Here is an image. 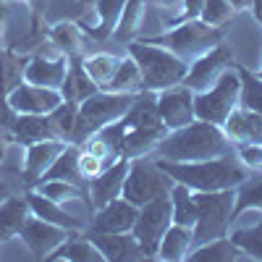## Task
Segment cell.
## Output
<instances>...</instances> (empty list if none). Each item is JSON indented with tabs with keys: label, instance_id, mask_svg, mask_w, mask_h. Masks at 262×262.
Segmentation results:
<instances>
[{
	"label": "cell",
	"instance_id": "obj_27",
	"mask_svg": "<svg viewBox=\"0 0 262 262\" xmlns=\"http://www.w3.org/2000/svg\"><path fill=\"white\" fill-rule=\"evenodd\" d=\"M247 254L238 249L228 236L221 238H212L207 244H200L189 252V262H236V259H244Z\"/></svg>",
	"mask_w": 262,
	"mask_h": 262
},
{
	"label": "cell",
	"instance_id": "obj_10",
	"mask_svg": "<svg viewBox=\"0 0 262 262\" xmlns=\"http://www.w3.org/2000/svg\"><path fill=\"white\" fill-rule=\"evenodd\" d=\"M66 71H69V55H63L53 42H48V48H39L32 58H27L24 81L60 92V84L66 79Z\"/></svg>",
	"mask_w": 262,
	"mask_h": 262
},
{
	"label": "cell",
	"instance_id": "obj_14",
	"mask_svg": "<svg viewBox=\"0 0 262 262\" xmlns=\"http://www.w3.org/2000/svg\"><path fill=\"white\" fill-rule=\"evenodd\" d=\"M8 102L16 111V116H21V113L48 116V113H53L55 107L63 102V95L58 90H48V86H39V84L21 81L16 90L8 95Z\"/></svg>",
	"mask_w": 262,
	"mask_h": 262
},
{
	"label": "cell",
	"instance_id": "obj_48",
	"mask_svg": "<svg viewBox=\"0 0 262 262\" xmlns=\"http://www.w3.org/2000/svg\"><path fill=\"white\" fill-rule=\"evenodd\" d=\"M8 196H11V186H8L3 179H0V202H3V200H8Z\"/></svg>",
	"mask_w": 262,
	"mask_h": 262
},
{
	"label": "cell",
	"instance_id": "obj_34",
	"mask_svg": "<svg viewBox=\"0 0 262 262\" xmlns=\"http://www.w3.org/2000/svg\"><path fill=\"white\" fill-rule=\"evenodd\" d=\"M144 13V0H126V6L121 11V18H118V24H116V32H113V39L118 42H128L134 39L137 29L142 27V16Z\"/></svg>",
	"mask_w": 262,
	"mask_h": 262
},
{
	"label": "cell",
	"instance_id": "obj_15",
	"mask_svg": "<svg viewBox=\"0 0 262 262\" xmlns=\"http://www.w3.org/2000/svg\"><path fill=\"white\" fill-rule=\"evenodd\" d=\"M139 207L131 205L123 196H116L113 202H107L105 207L95 210L90 221V233H123L134 228Z\"/></svg>",
	"mask_w": 262,
	"mask_h": 262
},
{
	"label": "cell",
	"instance_id": "obj_18",
	"mask_svg": "<svg viewBox=\"0 0 262 262\" xmlns=\"http://www.w3.org/2000/svg\"><path fill=\"white\" fill-rule=\"evenodd\" d=\"M63 139H42V142H34L27 147V158H24V168H21V179L27 184H37L42 176H45V170L55 163V158L66 149Z\"/></svg>",
	"mask_w": 262,
	"mask_h": 262
},
{
	"label": "cell",
	"instance_id": "obj_38",
	"mask_svg": "<svg viewBox=\"0 0 262 262\" xmlns=\"http://www.w3.org/2000/svg\"><path fill=\"white\" fill-rule=\"evenodd\" d=\"M231 242L252 259H262V223L252 228H231Z\"/></svg>",
	"mask_w": 262,
	"mask_h": 262
},
{
	"label": "cell",
	"instance_id": "obj_12",
	"mask_svg": "<svg viewBox=\"0 0 262 262\" xmlns=\"http://www.w3.org/2000/svg\"><path fill=\"white\" fill-rule=\"evenodd\" d=\"M69 233L71 231H66L55 223H48L37 215H29L24 228L18 233V238L24 242V247L29 249V254L34 259H50V254L69 238Z\"/></svg>",
	"mask_w": 262,
	"mask_h": 262
},
{
	"label": "cell",
	"instance_id": "obj_47",
	"mask_svg": "<svg viewBox=\"0 0 262 262\" xmlns=\"http://www.w3.org/2000/svg\"><path fill=\"white\" fill-rule=\"evenodd\" d=\"M6 158H8V139L0 137V165L6 163Z\"/></svg>",
	"mask_w": 262,
	"mask_h": 262
},
{
	"label": "cell",
	"instance_id": "obj_35",
	"mask_svg": "<svg viewBox=\"0 0 262 262\" xmlns=\"http://www.w3.org/2000/svg\"><path fill=\"white\" fill-rule=\"evenodd\" d=\"M236 71H238V81H242L238 105H244V107L262 116V79L254 71H249L247 66H236Z\"/></svg>",
	"mask_w": 262,
	"mask_h": 262
},
{
	"label": "cell",
	"instance_id": "obj_36",
	"mask_svg": "<svg viewBox=\"0 0 262 262\" xmlns=\"http://www.w3.org/2000/svg\"><path fill=\"white\" fill-rule=\"evenodd\" d=\"M34 189H37L42 196H48V200L58 202V205H69V202H79V200H84L81 186L69 184V181H58V179H50V181H37V184H34Z\"/></svg>",
	"mask_w": 262,
	"mask_h": 262
},
{
	"label": "cell",
	"instance_id": "obj_41",
	"mask_svg": "<svg viewBox=\"0 0 262 262\" xmlns=\"http://www.w3.org/2000/svg\"><path fill=\"white\" fill-rule=\"evenodd\" d=\"M233 155L242 160L244 168H249V170H262V142H242V144H233Z\"/></svg>",
	"mask_w": 262,
	"mask_h": 262
},
{
	"label": "cell",
	"instance_id": "obj_24",
	"mask_svg": "<svg viewBox=\"0 0 262 262\" xmlns=\"http://www.w3.org/2000/svg\"><path fill=\"white\" fill-rule=\"evenodd\" d=\"M100 90V86L86 76L84 71V66H81V55L76 58H69V71H66V79L60 84V95L63 100H69V102H84L86 97H92L95 92Z\"/></svg>",
	"mask_w": 262,
	"mask_h": 262
},
{
	"label": "cell",
	"instance_id": "obj_26",
	"mask_svg": "<svg viewBox=\"0 0 262 262\" xmlns=\"http://www.w3.org/2000/svg\"><path fill=\"white\" fill-rule=\"evenodd\" d=\"M50 259H66V262H102L100 249L90 236H79V231H71L69 238L50 254Z\"/></svg>",
	"mask_w": 262,
	"mask_h": 262
},
{
	"label": "cell",
	"instance_id": "obj_5",
	"mask_svg": "<svg viewBox=\"0 0 262 262\" xmlns=\"http://www.w3.org/2000/svg\"><path fill=\"white\" fill-rule=\"evenodd\" d=\"M137 95L97 90L92 97H86L84 102H79L76 123H74V131H71V142L74 144H81L86 137H92L95 131H100L105 126L121 121L126 116V111L131 107V102L137 100Z\"/></svg>",
	"mask_w": 262,
	"mask_h": 262
},
{
	"label": "cell",
	"instance_id": "obj_1",
	"mask_svg": "<svg viewBox=\"0 0 262 262\" xmlns=\"http://www.w3.org/2000/svg\"><path fill=\"white\" fill-rule=\"evenodd\" d=\"M228 152H233V144L226 137L223 126H215L200 118H194L181 128L168 131L163 142L155 147V155L170 163H196L228 155Z\"/></svg>",
	"mask_w": 262,
	"mask_h": 262
},
{
	"label": "cell",
	"instance_id": "obj_16",
	"mask_svg": "<svg viewBox=\"0 0 262 262\" xmlns=\"http://www.w3.org/2000/svg\"><path fill=\"white\" fill-rule=\"evenodd\" d=\"M126 173H128V158L121 155L113 165H107L97 179H92V184H90V207L92 210H100L107 202H113L116 196H121Z\"/></svg>",
	"mask_w": 262,
	"mask_h": 262
},
{
	"label": "cell",
	"instance_id": "obj_9",
	"mask_svg": "<svg viewBox=\"0 0 262 262\" xmlns=\"http://www.w3.org/2000/svg\"><path fill=\"white\" fill-rule=\"evenodd\" d=\"M173 223V205H170V194H160L155 200H149L139 207L137 221L131 233L137 236V242L144 249V257L152 259L158 252V244L165 233V228Z\"/></svg>",
	"mask_w": 262,
	"mask_h": 262
},
{
	"label": "cell",
	"instance_id": "obj_13",
	"mask_svg": "<svg viewBox=\"0 0 262 262\" xmlns=\"http://www.w3.org/2000/svg\"><path fill=\"white\" fill-rule=\"evenodd\" d=\"M158 113H160V121L165 123L168 131L191 123L196 118L194 116V92L184 81L165 86V90L158 92Z\"/></svg>",
	"mask_w": 262,
	"mask_h": 262
},
{
	"label": "cell",
	"instance_id": "obj_25",
	"mask_svg": "<svg viewBox=\"0 0 262 262\" xmlns=\"http://www.w3.org/2000/svg\"><path fill=\"white\" fill-rule=\"evenodd\" d=\"M126 6V0H97L95 3V16L97 21L95 24H84V34H90L92 39L102 42V39H111L116 32V24L121 18V11Z\"/></svg>",
	"mask_w": 262,
	"mask_h": 262
},
{
	"label": "cell",
	"instance_id": "obj_22",
	"mask_svg": "<svg viewBox=\"0 0 262 262\" xmlns=\"http://www.w3.org/2000/svg\"><path fill=\"white\" fill-rule=\"evenodd\" d=\"M11 139L16 144H34V142H42V139H58L55 137V128L50 123L48 116H32V113H21L16 116L13 126H11Z\"/></svg>",
	"mask_w": 262,
	"mask_h": 262
},
{
	"label": "cell",
	"instance_id": "obj_43",
	"mask_svg": "<svg viewBox=\"0 0 262 262\" xmlns=\"http://www.w3.org/2000/svg\"><path fill=\"white\" fill-rule=\"evenodd\" d=\"M16 121V111L11 107L8 97H0V134L6 139H11V126Z\"/></svg>",
	"mask_w": 262,
	"mask_h": 262
},
{
	"label": "cell",
	"instance_id": "obj_32",
	"mask_svg": "<svg viewBox=\"0 0 262 262\" xmlns=\"http://www.w3.org/2000/svg\"><path fill=\"white\" fill-rule=\"evenodd\" d=\"M170 205H173V223L179 226H189L194 228L196 221V202H194V191L179 181H173L170 186Z\"/></svg>",
	"mask_w": 262,
	"mask_h": 262
},
{
	"label": "cell",
	"instance_id": "obj_46",
	"mask_svg": "<svg viewBox=\"0 0 262 262\" xmlns=\"http://www.w3.org/2000/svg\"><path fill=\"white\" fill-rule=\"evenodd\" d=\"M228 3L233 6V11H247V8H252V0H228Z\"/></svg>",
	"mask_w": 262,
	"mask_h": 262
},
{
	"label": "cell",
	"instance_id": "obj_11",
	"mask_svg": "<svg viewBox=\"0 0 262 262\" xmlns=\"http://www.w3.org/2000/svg\"><path fill=\"white\" fill-rule=\"evenodd\" d=\"M231 66H233V55L221 42V45L212 48L210 53H205V55L196 58L194 63H189V71L184 76V84L189 86L194 95H200V92L210 90V86L223 76V71H228Z\"/></svg>",
	"mask_w": 262,
	"mask_h": 262
},
{
	"label": "cell",
	"instance_id": "obj_7",
	"mask_svg": "<svg viewBox=\"0 0 262 262\" xmlns=\"http://www.w3.org/2000/svg\"><path fill=\"white\" fill-rule=\"evenodd\" d=\"M170 186H173V179L168 176V173L155 160H149L147 155H142V158H131L128 160V173L123 179L121 196L128 200L131 205L142 207L144 202L155 200V196L168 194Z\"/></svg>",
	"mask_w": 262,
	"mask_h": 262
},
{
	"label": "cell",
	"instance_id": "obj_33",
	"mask_svg": "<svg viewBox=\"0 0 262 262\" xmlns=\"http://www.w3.org/2000/svg\"><path fill=\"white\" fill-rule=\"evenodd\" d=\"M118 63H121V58L113 55V53H95V55H86V58L81 55V66H84L86 76H90L100 90H105V84L113 79Z\"/></svg>",
	"mask_w": 262,
	"mask_h": 262
},
{
	"label": "cell",
	"instance_id": "obj_42",
	"mask_svg": "<svg viewBox=\"0 0 262 262\" xmlns=\"http://www.w3.org/2000/svg\"><path fill=\"white\" fill-rule=\"evenodd\" d=\"M105 168H107V163L100 160V158H95L92 152H86V149L79 152V173H81V179H84V181L97 179Z\"/></svg>",
	"mask_w": 262,
	"mask_h": 262
},
{
	"label": "cell",
	"instance_id": "obj_39",
	"mask_svg": "<svg viewBox=\"0 0 262 262\" xmlns=\"http://www.w3.org/2000/svg\"><path fill=\"white\" fill-rule=\"evenodd\" d=\"M76 111H79V105L76 102H69V100H63L53 113H48L53 128H55V137L63 139V142H71V131H74V123H76Z\"/></svg>",
	"mask_w": 262,
	"mask_h": 262
},
{
	"label": "cell",
	"instance_id": "obj_3",
	"mask_svg": "<svg viewBox=\"0 0 262 262\" xmlns=\"http://www.w3.org/2000/svg\"><path fill=\"white\" fill-rule=\"evenodd\" d=\"M128 55L139 66L142 84L149 92H160L165 86L181 84L189 71V63H184L179 55H173L170 50L152 45V42H144V39H131Z\"/></svg>",
	"mask_w": 262,
	"mask_h": 262
},
{
	"label": "cell",
	"instance_id": "obj_45",
	"mask_svg": "<svg viewBox=\"0 0 262 262\" xmlns=\"http://www.w3.org/2000/svg\"><path fill=\"white\" fill-rule=\"evenodd\" d=\"M13 3V0H11ZM18 3H27L29 8H32V18H34V27H37V21H39V11H42V3L45 0H18Z\"/></svg>",
	"mask_w": 262,
	"mask_h": 262
},
{
	"label": "cell",
	"instance_id": "obj_8",
	"mask_svg": "<svg viewBox=\"0 0 262 262\" xmlns=\"http://www.w3.org/2000/svg\"><path fill=\"white\" fill-rule=\"evenodd\" d=\"M238 92H242V81H238V71L231 66L210 90L194 95V116L200 121L223 126L231 111L238 105Z\"/></svg>",
	"mask_w": 262,
	"mask_h": 262
},
{
	"label": "cell",
	"instance_id": "obj_19",
	"mask_svg": "<svg viewBox=\"0 0 262 262\" xmlns=\"http://www.w3.org/2000/svg\"><path fill=\"white\" fill-rule=\"evenodd\" d=\"M27 202H29L32 215L42 217V221L55 223V226H60V228H66V231H81V228H84L81 217L71 215L66 205H58V202L48 200V196H42L37 189H29V191H27Z\"/></svg>",
	"mask_w": 262,
	"mask_h": 262
},
{
	"label": "cell",
	"instance_id": "obj_4",
	"mask_svg": "<svg viewBox=\"0 0 262 262\" xmlns=\"http://www.w3.org/2000/svg\"><path fill=\"white\" fill-rule=\"evenodd\" d=\"M223 37L226 34L221 27H207L200 18H184L181 24H176L173 29H168L158 37H144V42H152V45L170 50L184 63H194L200 55H205L212 48L221 45Z\"/></svg>",
	"mask_w": 262,
	"mask_h": 262
},
{
	"label": "cell",
	"instance_id": "obj_28",
	"mask_svg": "<svg viewBox=\"0 0 262 262\" xmlns=\"http://www.w3.org/2000/svg\"><path fill=\"white\" fill-rule=\"evenodd\" d=\"M79 152H81V147L74 144V142H69V144H66V149L55 158V163L45 170V176H42L39 181L58 179V181H69V184L81 186L84 179H81V173H79Z\"/></svg>",
	"mask_w": 262,
	"mask_h": 262
},
{
	"label": "cell",
	"instance_id": "obj_30",
	"mask_svg": "<svg viewBox=\"0 0 262 262\" xmlns=\"http://www.w3.org/2000/svg\"><path fill=\"white\" fill-rule=\"evenodd\" d=\"M24 69H27V58L0 48V97H8L24 81Z\"/></svg>",
	"mask_w": 262,
	"mask_h": 262
},
{
	"label": "cell",
	"instance_id": "obj_40",
	"mask_svg": "<svg viewBox=\"0 0 262 262\" xmlns=\"http://www.w3.org/2000/svg\"><path fill=\"white\" fill-rule=\"evenodd\" d=\"M233 6L228 0H205L202 11H200V21H205L207 27H223L226 21L233 18Z\"/></svg>",
	"mask_w": 262,
	"mask_h": 262
},
{
	"label": "cell",
	"instance_id": "obj_6",
	"mask_svg": "<svg viewBox=\"0 0 262 262\" xmlns=\"http://www.w3.org/2000/svg\"><path fill=\"white\" fill-rule=\"evenodd\" d=\"M196 202V221H194V247L207 244L212 238L228 236L231 231V215L236 202V189L223 191H194Z\"/></svg>",
	"mask_w": 262,
	"mask_h": 262
},
{
	"label": "cell",
	"instance_id": "obj_2",
	"mask_svg": "<svg viewBox=\"0 0 262 262\" xmlns=\"http://www.w3.org/2000/svg\"><path fill=\"white\" fill-rule=\"evenodd\" d=\"M173 181L189 186L191 191H223L236 189L247 176L249 168L242 165L233 152L210 160H196V163H170V160H155Z\"/></svg>",
	"mask_w": 262,
	"mask_h": 262
},
{
	"label": "cell",
	"instance_id": "obj_20",
	"mask_svg": "<svg viewBox=\"0 0 262 262\" xmlns=\"http://www.w3.org/2000/svg\"><path fill=\"white\" fill-rule=\"evenodd\" d=\"M226 137L231 144H242V142H262V116L249 111L244 105H236L231 116L223 123Z\"/></svg>",
	"mask_w": 262,
	"mask_h": 262
},
{
	"label": "cell",
	"instance_id": "obj_21",
	"mask_svg": "<svg viewBox=\"0 0 262 262\" xmlns=\"http://www.w3.org/2000/svg\"><path fill=\"white\" fill-rule=\"evenodd\" d=\"M29 215H32V210H29V202H27V194L24 196L11 194L8 200L0 202V244L16 238Z\"/></svg>",
	"mask_w": 262,
	"mask_h": 262
},
{
	"label": "cell",
	"instance_id": "obj_31",
	"mask_svg": "<svg viewBox=\"0 0 262 262\" xmlns=\"http://www.w3.org/2000/svg\"><path fill=\"white\" fill-rule=\"evenodd\" d=\"M105 90L107 92H131V95H137L144 90V84H142V74H139V66L134 63V58H121L118 63V69L113 74V79L105 84Z\"/></svg>",
	"mask_w": 262,
	"mask_h": 262
},
{
	"label": "cell",
	"instance_id": "obj_29",
	"mask_svg": "<svg viewBox=\"0 0 262 262\" xmlns=\"http://www.w3.org/2000/svg\"><path fill=\"white\" fill-rule=\"evenodd\" d=\"M50 42L69 58H76V55H84V29L74 21H60V24H53L50 27Z\"/></svg>",
	"mask_w": 262,
	"mask_h": 262
},
{
	"label": "cell",
	"instance_id": "obj_51",
	"mask_svg": "<svg viewBox=\"0 0 262 262\" xmlns=\"http://www.w3.org/2000/svg\"><path fill=\"white\" fill-rule=\"evenodd\" d=\"M257 21H259V24H262V18H257ZM257 76L262 79V66H259V71H257Z\"/></svg>",
	"mask_w": 262,
	"mask_h": 262
},
{
	"label": "cell",
	"instance_id": "obj_23",
	"mask_svg": "<svg viewBox=\"0 0 262 262\" xmlns=\"http://www.w3.org/2000/svg\"><path fill=\"white\" fill-rule=\"evenodd\" d=\"M194 249V233L189 226H179V223H170L158 244L155 257L165 259V262H181L189 257V252Z\"/></svg>",
	"mask_w": 262,
	"mask_h": 262
},
{
	"label": "cell",
	"instance_id": "obj_37",
	"mask_svg": "<svg viewBox=\"0 0 262 262\" xmlns=\"http://www.w3.org/2000/svg\"><path fill=\"white\" fill-rule=\"evenodd\" d=\"M244 207H257L262 210V170H257V176H247L242 184L236 186V202L233 212Z\"/></svg>",
	"mask_w": 262,
	"mask_h": 262
},
{
	"label": "cell",
	"instance_id": "obj_17",
	"mask_svg": "<svg viewBox=\"0 0 262 262\" xmlns=\"http://www.w3.org/2000/svg\"><path fill=\"white\" fill-rule=\"evenodd\" d=\"M100 249L102 259L111 262H134V259H147L142 244L137 242V236L131 231L123 233H86Z\"/></svg>",
	"mask_w": 262,
	"mask_h": 262
},
{
	"label": "cell",
	"instance_id": "obj_49",
	"mask_svg": "<svg viewBox=\"0 0 262 262\" xmlns=\"http://www.w3.org/2000/svg\"><path fill=\"white\" fill-rule=\"evenodd\" d=\"M158 3L165 8H179V6H184V0H158Z\"/></svg>",
	"mask_w": 262,
	"mask_h": 262
},
{
	"label": "cell",
	"instance_id": "obj_50",
	"mask_svg": "<svg viewBox=\"0 0 262 262\" xmlns=\"http://www.w3.org/2000/svg\"><path fill=\"white\" fill-rule=\"evenodd\" d=\"M252 8H254V18H262V0H252Z\"/></svg>",
	"mask_w": 262,
	"mask_h": 262
},
{
	"label": "cell",
	"instance_id": "obj_44",
	"mask_svg": "<svg viewBox=\"0 0 262 262\" xmlns=\"http://www.w3.org/2000/svg\"><path fill=\"white\" fill-rule=\"evenodd\" d=\"M11 0H0V48H3V37H6V24L11 18Z\"/></svg>",
	"mask_w": 262,
	"mask_h": 262
}]
</instances>
